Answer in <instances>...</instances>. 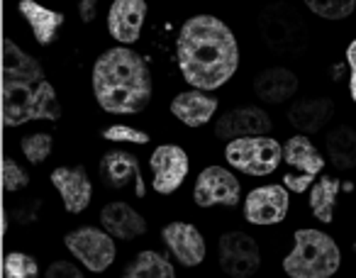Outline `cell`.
Listing matches in <instances>:
<instances>
[{"instance_id":"6da1fadb","label":"cell","mask_w":356,"mask_h":278,"mask_svg":"<svg viewBox=\"0 0 356 278\" xmlns=\"http://www.w3.org/2000/svg\"><path fill=\"white\" fill-rule=\"evenodd\" d=\"M176 59L186 83L208 93L225 85L237 74V37L220 17L195 15L186 20L178 32Z\"/></svg>"},{"instance_id":"7a4b0ae2","label":"cell","mask_w":356,"mask_h":278,"mask_svg":"<svg viewBox=\"0 0 356 278\" xmlns=\"http://www.w3.org/2000/svg\"><path fill=\"white\" fill-rule=\"evenodd\" d=\"M61 117L56 90L44 79L40 61L22 51L10 37L3 42V122L6 127L32 122V120Z\"/></svg>"},{"instance_id":"3957f363","label":"cell","mask_w":356,"mask_h":278,"mask_svg":"<svg viewBox=\"0 0 356 278\" xmlns=\"http://www.w3.org/2000/svg\"><path fill=\"white\" fill-rule=\"evenodd\" d=\"M93 95L105 113L134 115L152 100V71L129 47H113L93 64Z\"/></svg>"},{"instance_id":"277c9868","label":"cell","mask_w":356,"mask_h":278,"mask_svg":"<svg viewBox=\"0 0 356 278\" xmlns=\"http://www.w3.org/2000/svg\"><path fill=\"white\" fill-rule=\"evenodd\" d=\"M296 247L283 259V271L291 278H330L339 271L341 252L330 234L320 229H298Z\"/></svg>"},{"instance_id":"5b68a950","label":"cell","mask_w":356,"mask_h":278,"mask_svg":"<svg viewBox=\"0 0 356 278\" xmlns=\"http://www.w3.org/2000/svg\"><path fill=\"white\" fill-rule=\"evenodd\" d=\"M259 32L271 51L281 56L300 54L307 44V27L302 15L288 3H271L259 15Z\"/></svg>"},{"instance_id":"8992f818","label":"cell","mask_w":356,"mask_h":278,"mask_svg":"<svg viewBox=\"0 0 356 278\" xmlns=\"http://www.w3.org/2000/svg\"><path fill=\"white\" fill-rule=\"evenodd\" d=\"M225 159L229 166L247 176H268L281 166L283 147L276 139L261 134V137H242L232 139L225 147Z\"/></svg>"},{"instance_id":"52a82bcc","label":"cell","mask_w":356,"mask_h":278,"mask_svg":"<svg viewBox=\"0 0 356 278\" xmlns=\"http://www.w3.org/2000/svg\"><path fill=\"white\" fill-rule=\"evenodd\" d=\"M64 244L88 271L103 273L115 261V237L98 227H79L64 237Z\"/></svg>"},{"instance_id":"ba28073f","label":"cell","mask_w":356,"mask_h":278,"mask_svg":"<svg viewBox=\"0 0 356 278\" xmlns=\"http://www.w3.org/2000/svg\"><path fill=\"white\" fill-rule=\"evenodd\" d=\"M220 268L232 278H249L261 266V252L247 232H227L220 237Z\"/></svg>"},{"instance_id":"9c48e42d","label":"cell","mask_w":356,"mask_h":278,"mask_svg":"<svg viewBox=\"0 0 356 278\" xmlns=\"http://www.w3.org/2000/svg\"><path fill=\"white\" fill-rule=\"evenodd\" d=\"M242 198V186L234 174L225 166H208L200 171L193 188V200L198 208H213V205H227L234 208Z\"/></svg>"},{"instance_id":"30bf717a","label":"cell","mask_w":356,"mask_h":278,"mask_svg":"<svg viewBox=\"0 0 356 278\" xmlns=\"http://www.w3.org/2000/svg\"><path fill=\"white\" fill-rule=\"evenodd\" d=\"M149 166H152V186L156 193L161 195H171L176 193L181 186H184L186 176H188V154H186L181 147L176 145H161L154 149L152 159H149Z\"/></svg>"},{"instance_id":"8fae6325","label":"cell","mask_w":356,"mask_h":278,"mask_svg":"<svg viewBox=\"0 0 356 278\" xmlns=\"http://www.w3.org/2000/svg\"><path fill=\"white\" fill-rule=\"evenodd\" d=\"M288 188L286 186H259L244 200V218L252 224H278L288 215Z\"/></svg>"},{"instance_id":"7c38bea8","label":"cell","mask_w":356,"mask_h":278,"mask_svg":"<svg viewBox=\"0 0 356 278\" xmlns=\"http://www.w3.org/2000/svg\"><path fill=\"white\" fill-rule=\"evenodd\" d=\"M161 237L166 242V247L171 249V254L176 256V261L186 268L200 266L205 259V239L198 232V227L191 222H168L161 229Z\"/></svg>"},{"instance_id":"4fadbf2b","label":"cell","mask_w":356,"mask_h":278,"mask_svg":"<svg viewBox=\"0 0 356 278\" xmlns=\"http://www.w3.org/2000/svg\"><path fill=\"white\" fill-rule=\"evenodd\" d=\"M51 186L59 190L64 208L71 215L83 213L93 198V183L83 166H59L51 171Z\"/></svg>"},{"instance_id":"5bb4252c","label":"cell","mask_w":356,"mask_h":278,"mask_svg":"<svg viewBox=\"0 0 356 278\" xmlns=\"http://www.w3.org/2000/svg\"><path fill=\"white\" fill-rule=\"evenodd\" d=\"M271 132V117L261 108L244 105V108L229 110L215 122V134L220 139H242V137H261Z\"/></svg>"},{"instance_id":"9a60e30c","label":"cell","mask_w":356,"mask_h":278,"mask_svg":"<svg viewBox=\"0 0 356 278\" xmlns=\"http://www.w3.org/2000/svg\"><path fill=\"white\" fill-rule=\"evenodd\" d=\"M144 20H147L144 0H115L108 10V32L115 42L129 47L142 35Z\"/></svg>"},{"instance_id":"2e32d148","label":"cell","mask_w":356,"mask_h":278,"mask_svg":"<svg viewBox=\"0 0 356 278\" xmlns=\"http://www.w3.org/2000/svg\"><path fill=\"white\" fill-rule=\"evenodd\" d=\"M100 179L108 188H124L127 183H134L139 198H144V181L139 171V161L129 152H108L100 159Z\"/></svg>"},{"instance_id":"e0dca14e","label":"cell","mask_w":356,"mask_h":278,"mask_svg":"<svg viewBox=\"0 0 356 278\" xmlns=\"http://www.w3.org/2000/svg\"><path fill=\"white\" fill-rule=\"evenodd\" d=\"M100 224L115 239H137L147 232V220L127 203H108L100 210Z\"/></svg>"},{"instance_id":"ac0fdd59","label":"cell","mask_w":356,"mask_h":278,"mask_svg":"<svg viewBox=\"0 0 356 278\" xmlns=\"http://www.w3.org/2000/svg\"><path fill=\"white\" fill-rule=\"evenodd\" d=\"M215 110H218V100L198 88L178 93L171 100V113L184 124H188V127H203V124H208L213 120Z\"/></svg>"},{"instance_id":"d6986e66","label":"cell","mask_w":356,"mask_h":278,"mask_svg":"<svg viewBox=\"0 0 356 278\" xmlns=\"http://www.w3.org/2000/svg\"><path fill=\"white\" fill-rule=\"evenodd\" d=\"M334 115V103L330 98H307L298 100L291 110H288V120L300 134L320 132Z\"/></svg>"},{"instance_id":"ffe728a7","label":"cell","mask_w":356,"mask_h":278,"mask_svg":"<svg viewBox=\"0 0 356 278\" xmlns=\"http://www.w3.org/2000/svg\"><path fill=\"white\" fill-rule=\"evenodd\" d=\"M296 90H298V76L293 74V71L283 69V66L264 69L261 74L254 79V93L261 100H266V103L291 100Z\"/></svg>"},{"instance_id":"44dd1931","label":"cell","mask_w":356,"mask_h":278,"mask_svg":"<svg viewBox=\"0 0 356 278\" xmlns=\"http://www.w3.org/2000/svg\"><path fill=\"white\" fill-rule=\"evenodd\" d=\"M17 10L25 17L32 35H35V40L40 42L42 47H49L51 42H54L56 32H59V27L64 25V15H61V13L49 10V8L40 6L35 0H20V3H17Z\"/></svg>"},{"instance_id":"7402d4cb","label":"cell","mask_w":356,"mask_h":278,"mask_svg":"<svg viewBox=\"0 0 356 278\" xmlns=\"http://www.w3.org/2000/svg\"><path fill=\"white\" fill-rule=\"evenodd\" d=\"M283 161L293 169H300L307 176H317L325 169V156L312 147V142L305 134H296L283 147Z\"/></svg>"},{"instance_id":"603a6c76","label":"cell","mask_w":356,"mask_h":278,"mask_svg":"<svg viewBox=\"0 0 356 278\" xmlns=\"http://www.w3.org/2000/svg\"><path fill=\"white\" fill-rule=\"evenodd\" d=\"M325 149L332 166L339 171H349L356 166V129L339 124L325 137Z\"/></svg>"},{"instance_id":"cb8c5ba5","label":"cell","mask_w":356,"mask_h":278,"mask_svg":"<svg viewBox=\"0 0 356 278\" xmlns=\"http://www.w3.org/2000/svg\"><path fill=\"white\" fill-rule=\"evenodd\" d=\"M341 188H344V183L339 179H332V176H322L310 188V210L322 224H330L334 220V203Z\"/></svg>"},{"instance_id":"d4e9b609","label":"cell","mask_w":356,"mask_h":278,"mask_svg":"<svg viewBox=\"0 0 356 278\" xmlns=\"http://www.w3.org/2000/svg\"><path fill=\"white\" fill-rule=\"evenodd\" d=\"M122 278H176V271L163 254L147 249V252L137 254V259L124 268Z\"/></svg>"},{"instance_id":"484cf974","label":"cell","mask_w":356,"mask_h":278,"mask_svg":"<svg viewBox=\"0 0 356 278\" xmlns=\"http://www.w3.org/2000/svg\"><path fill=\"white\" fill-rule=\"evenodd\" d=\"M302 3L325 20H344L356 8V0H302Z\"/></svg>"},{"instance_id":"4316f807","label":"cell","mask_w":356,"mask_h":278,"mask_svg":"<svg viewBox=\"0 0 356 278\" xmlns=\"http://www.w3.org/2000/svg\"><path fill=\"white\" fill-rule=\"evenodd\" d=\"M3 271L6 278H40V266L30 254L22 252H13L6 256L3 261Z\"/></svg>"},{"instance_id":"83f0119b","label":"cell","mask_w":356,"mask_h":278,"mask_svg":"<svg viewBox=\"0 0 356 278\" xmlns=\"http://www.w3.org/2000/svg\"><path fill=\"white\" fill-rule=\"evenodd\" d=\"M51 147H54V142H51V134H47V132H37L22 139V154H25L32 164H42V161L49 159Z\"/></svg>"},{"instance_id":"f1b7e54d","label":"cell","mask_w":356,"mask_h":278,"mask_svg":"<svg viewBox=\"0 0 356 278\" xmlns=\"http://www.w3.org/2000/svg\"><path fill=\"white\" fill-rule=\"evenodd\" d=\"M103 139L108 142H132V145H147L149 134L142 132L137 127H129V124H110L103 129Z\"/></svg>"},{"instance_id":"f546056e","label":"cell","mask_w":356,"mask_h":278,"mask_svg":"<svg viewBox=\"0 0 356 278\" xmlns=\"http://www.w3.org/2000/svg\"><path fill=\"white\" fill-rule=\"evenodd\" d=\"M30 183V176L25 169H20L15 159H6L3 161V186H6L8 193H15L20 188H27Z\"/></svg>"},{"instance_id":"4dcf8cb0","label":"cell","mask_w":356,"mask_h":278,"mask_svg":"<svg viewBox=\"0 0 356 278\" xmlns=\"http://www.w3.org/2000/svg\"><path fill=\"white\" fill-rule=\"evenodd\" d=\"M44 278H86L83 273L79 271V266L71 261H54L49 268H47Z\"/></svg>"},{"instance_id":"1f68e13d","label":"cell","mask_w":356,"mask_h":278,"mask_svg":"<svg viewBox=\"0 0 356 278\" xmlns=\"http://www.w3.org/2000/svg\"><path fill=\"white\" fill-rule=\"evenodd\" d=\"M312 179H315V176H307V174L293 176V174H288V176H283V186H286L288 190H293V193H307V190H310V186H315V183H312Z\"/></svg>"},{"instance_id":"d6a6232c","label":"cell","mask_w":356,"mask_h":278,"mask_svg":"<svg viewBox=\"0 0 356 278\" xmlns=\"http://www.w3.org/2000/svg\"><path fill=\"white\" fill-rule=\"evenodd\" d=\"M346 64L351 69V79H349V93H351V100L356 103V40L346 47Z\"/></svg>"},{"instance_id":"836d02e7","label":"cell","mask_w":356,"mask_h":278,"mask_svg":"<svg viewBox=\"0 0 356 278\" xmlns=\"http://www.w3.org/2000/svg\"><path fill=\"white\" fill-rule=\"evenodd\" d=\"M98 3L100 0H79V17L83 22H93L98 15Z\"/></svg>"},{"instance_id":"e575fe53","label":"cell","mask_w":356,"mask_h":278,"mask_svg":"<svg viewBox=\"0 0 356 278\" xmlns=\"http://www.w3.org/2000/svg\"><path fill=\"white\" fill-rule=\"evenodd\" d=\"M354 249H356V242H354Z\"/></svg>"}]
</instances>
